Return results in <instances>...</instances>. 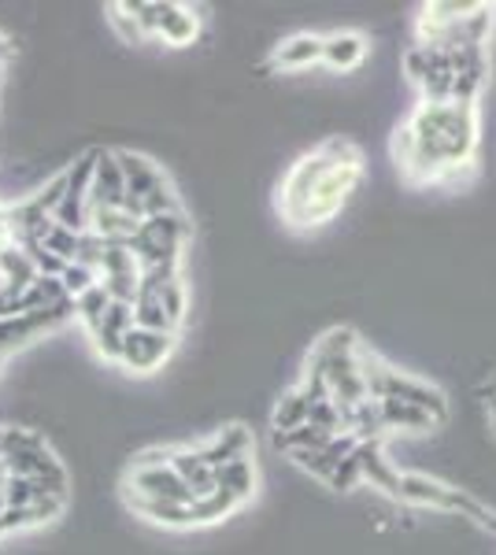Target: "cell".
I'll use <instances>...</instances> for the list:
<instances>
[{
	"mask_svg": "<svg viewBox=\"0 0 496 555\" xmlns=\"http://www.w3.org/2000/svg\"><path fill=\"white\" fill-rule=\"evenodd\" d=\"M482 149L478 101H419L393 130L390 152L408 185H459L474 175Z\"/></svg>",
	"mask_w": 496,
	"mask_h": 555,
	"instance_id": "1",
	"label": "cell"
},
{
	"mask_svg": "<svg viewBox=\"0 0 496 555\" xmlns=\"http://www.w3.org/2000/svg\"><path fill=\"white\" fill-rule=\"evenodd\" d=\"M367 175L364 152L348 138H327L304 152L278 182V215L293 230H319L338 219Z\"/></svg>",
	"mask_w": 496,
	"mask_h": 555,
	"instance_id": "2",
	"label": "cell"
},
{
	"mask_svg": "<svg viewBox=\"0 0 496 555\" xmlns=\"http://www.w3.org/2000/svg\"><path fill=\"white\" fill-rule=\"evenodd\" d=\"M367 385L382 418V437H422L448 423V400L434 382L385 363L367 348Z\"/></svg>",
	"mask_w": 496,
	"mask_h": 555,
	"instance_id": "3",
	"label": "cell"
},
{
	"mask_svg": "<svg viewBox=\"0 0 496 555\" xmlns=\"http://www.w3.org/2000/svg\"><path fill=\"white\" fill-rule=\"evenodd\" d=\"M496 23V4L485 0H434L422 4L415 15V41L437 44V49H489V34Z\"/></svg>",
	"mask_w": 496,
	"mask_h": 555,
	"instance_id": "4",
	"label": "cell"
},
{
	"mask_svg": "<svg viewBox=\"0 0 496 555\" xmlns=\"http://www.w3.org/2000/svg\"><path fill=\"white\" fill-rule=\"evenodd\" d=\"M396 504L430 507V512H445V515L471 518L478 530L496 533V512H493V507H485L482 500L471 496L467 489H456V486H448V481L430 478V474H419V470H404L400 496H396Z\"/></svg>",
	"mask_w": 496,
	"mask_h": 555,
	"instance_id": "5",
	"label": "cell"
},
{
	"mask_svg": "<svg viewBox=\"0 0 496 555\" xmlns=\"http://www.w3.org/2000/svg\"><path fill=\"white\" fill-rule=\"evenodd\" d=\"M170 348H175V334H160V330H141L138 326V330L126 334L119 363H126L138 374H152L170 356Z\"/></svg>",
	"mask_w": 496,
	"mask_h": 555,
	"instance_id": "6",
	"label": "cell"
},
{
	"mask_svg": "<svg viewBox=\"0 0 496 555\" xmlns=\"http://www.w3.org/2000/svg\"><path fill=\"white\" fill-rule=\"evenodd\" d=\"M322 44H327L322 34H293V38H285L275 52H270V67L285 70V75L308 70L315 64H322Z\"/></svg>",
	"mask_w": 496,
	"mask_h": 555,
	"instance_id": "7",
	"label": "cell"
},
{
	"mask_svg": "<svg viewBox=\"0 0 496 555\" xmlns=\"http://www.w3.org/2000/svg\"><path fill=\"white\" fill-rule=\"evenodd\" d=\"M367 52H371V38H367V34L333 30V34H327V44H322V67L356 70V67H364Z\"/></svg>",
	"mask_w": 496,
	"mask_h": 555,
	"instance_id": "8",
	"label": "cell"
},
{
	"mask_svg": "<svg viewBox=\"0 0 496 555\" xmlns=\"http://www.w3.org/2000/svg\"><path fill=\"white\" fill-rule=\"evenodd\" d=\"M160 38L167 44H189L201 34V15H196V8L189 4H164V20H160Z\"/></svg>",
	"mask_w": 496,
	"mask_h": 555,
	"instance_id": "9",
	"label": "cell"
},
{
	"mask_svg": "<svg viewBox=\"0 0 496 555\" xmlns=\"http://www.w3.org/2000/svg\"><path fill=\"white\" fill-rule=\"evenodd\" d=\"M485 415H489V429H493V437H496V397L485 404Z\"/></svg>",
	"mask_w": 496,
	"mask_h": 555,
	"instance_id": "10",
	"label": "cell"
}]
</instances>
